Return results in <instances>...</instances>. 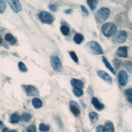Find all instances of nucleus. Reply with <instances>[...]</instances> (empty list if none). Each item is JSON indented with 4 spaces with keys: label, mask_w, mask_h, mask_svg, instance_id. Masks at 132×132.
I'll use <instances>...</instances> for the list:
<instances>
[{
    "label": "nucleus",
    "mask_w": 132,
    "mask_h": 132,
    "mask_svg": "<svg viewBox=\"0 0 132 132\" xmlns=\"http://www.w3.org/2000/svg\"><path fill=\"white\" fill-rule=\"evenodd\" d=\"M87 51L94 55L103 54V51L100 45L95 41H90L86 44Z\"/></svg>",
    "instance_id": "obj_1"
},
{
    "label": "nucleus",
    "mask_w": 132,
    "mask_h": 132,
    "mask_svg": "<svg viewBox=\"0 0 132 132\" xmlns=\"http://www.w3.org/2000/svg\"><path fill=\"white\" fill-rule=\"evenodd\" d=\"M117 30L115 24L111 22L105 23L102 26V31L104 35L106 37H109L114 35Z\"/></svg>",
    "instance_id": "obj_2"
},
{
    "label": "nucleus",
    "mask_w": 132,
    "mask_h": 132,
    "mask_svg": "<svg viewBox=\"0 0 132 132\" xmlns=\"http://www.w3.org/2000/svg\"><path fill=\"white\" fill-rule=\"evenodd\" d=\"M115 33L116 34H114L112 39V41L114 43H122L126 40L127 38V34L125 30H119Z\"/></svg>",
    "instance_id": "obj_3"
},
{
    "label": "nucleus",
    "mask_w": 132,
    "mask_h": 132,
    "mask_svg": "<svg viewBox=\"0 0 132 132\" xmlns=\"http://www.w3.org/2000/svg\"><path fill=\"white\" fill-rule=\"evenodd\" d=\"M110 13V11L108 8H101L97 11L96 13V19L98 22L105 21L109 17Z\"/></svg>",
    "instance_id": "obj_4"
},
{
    "label": "nucleus",
    "mask_w": 132,
    "mask_h": 132,
    "mask_svg": "<svg viewBox=\"0 0 132 132\" xmlns=\"http://www.w3.org/2000/svg\"><path fill=\"white\" fill-rule=\"evenodd\" d=\"M39 19L43 23L50 24L54 21L53 15L48 12L41 11L39 14Z\"/></svg>",
    "instance_id": "obj_5"
},
{
    "label": "nucleus",
    "mask_w": 132,
    "mask_h": 132,
    "mask_svg": "<svg viewBox=\"0 0 132 132\" xmlns=\"http://www.w3.org/2000/svg\"><path fill=\"white\" fill-rule=\"evenodd\" d=\"M51 64L53 70L56 72H60L62 69V65L58 57L52 56L50 58Z\"/></svg>",
    "instance_id": "obj_6"
},
{
    "label": "nucleus",
    "mask_w": 132,
    "mask_h": 132,
    "mask_svg": "<svg viewBox=\"0 0 132 132\" xmlns=\"http://www.w3.org/2000/svg\"><path fill=\"white\" fill-rule=\"evenodd\" d=\"M24 91L27 96H35L39 95L37 89L32 85H22Z\"/></svg>",
    "instance_id": "obj_7"
},
{
    "label": "nucleus",
    "mask_w": 132,
    "mask_h": 132,
    "mask_svg": "<svg viewBox=\"0 0 132 132\" xmlns=\"http://www.w3.org/2000/svg\"><path fill=\"white\" fill-rule=\"evenodd\" d=\"M118 82L121 86L126 85L128 82V74L124 70H121L118 73Z\"/></svg>",
    "instance_id": "obj_8"
},
{
    "label": "nucleus",
    "mask_w": 132,
    "mask_h": 132,
    "mask_svg": "<svg viewBox=\"0 0 132 132\" xmlns=\"http://www.w3.org/2000/svg\"><path fill=\"white\" fill-rule=\"evenodd\" d=\"M69 107L71 112L75 117H78L79 116L80 113V108L77 102L74 101H70Z\"/></svg>",
    "instance_id": "obj_9"
},
{
    "label": "nucleus",
    "mask_w": 132,
    "mask_h": 132,
    "mask_svg": "<svg viewBox=\"0 0 132 132\" xmlns=\"http://www.w3.org/2000/svg\"><path fill=\"white\" fill-rule=\"evenodd\" d=\"M7 2L14 12L18 13L22 10V6L19 1L12 0L8 1Z\"/></svg>",
    "instance_id": "obj_10"
},
{
    "label": "nucleus",
    "mask_w": 132,
    "mask_h": 132,
    "mask_svg": "<svg viewBox=\"0 0 132 132\" xmlns=\"http://www.w3.org/2000/svg\"><path fill=\"white\" fill-rule=\"evenodd\" d=\"M97 75L100 78H101L103 80H104L107 83L110 84H112V78L110 77V76L108 73H107L105 71H103L102 70H99L97 72Z\"/></svg>",
    "instance_id": "obj_11"
},
{
    "label": "nucleus",
    "mask_w": 132,
    "mask_h": 132,
    "mask_svg": "<svg viewBox=\"0 0 132 132\" xmlns=\"http://www.w3.org/2000/svg\"><path fill=\"white\" fill-rule=\"evenodd\" d=\"M116 55L118 57L125 58L127 57V47L126 46L119 47L116 51Z\"/></svg>",
    "instance_id": "obj_12"
},
{
    "label": "nucleus",
    "mask_w": 132,
    "mask_h": 132,
    "mask_svg": "<svg viewBox=\"0 0 132 132\" xmlns=\"http://www.w3.org/2000/svg\"><path fill=\"white\" fill-rule=\"evenodd\" d=\"M91 103L94 107L98 111L103 110L104 108V105L101 103L96 97H93L91 100Z\"/></svg>",
    "instance_id": "obj_13"
},
{
    "label": "nucleus",
    "mask_w": 132,
    "mask_h": 132,
    "mask_svg": "<svg viewBox=\"0 0 132 132\" xmlns=\"http://www.w3.org/2000/svg\"><path fill=\"white\" fill-rule=\"evenodd\" d=\"M71 83L72 86L74 88L81 89L84 87V84L82 81L79 79H77L76 78L72 79L71 81Z\"/></svg>",
    "instance_id": "obj_14"
},
{
    "label": "nucleus",
    "mask_w": 132,
    "mask_h": 132,
    "mask_svg": "<svg viewBox=\"0 0 132 132\" xmlns=\"http://www.w3.org/2000/svg\"><path fill=\"white\" fill-rule=\"evenodd\" d=\"M20 120V117L17 113H13L10 116L9 122L12 124H15Z\"/></svg>",
    "instance_id": "obj_15"
},
{
    "label": "nucleus",
    "mask_w": 132,
    "mask_h": 132,
    "mask_svg": "<svg viewBox=\"0 0 132 132\" xmlns=\"http://www.w3.org/2000/svg\"><path fill=\"white\" fill-rule=\"evenodd\" d=\"M104 128L105 131L107 132H114V127L113 123L110 121H108L106 122Z\"/></svg>",
    "instance_id": "obj_16"
},
{
    "label": "nucleus",
    "mask_w": 132,
    "mask_h": 132,
    "mask_svg": "<svg viewBox=\"0 0 132 132\" xmlns=\"http://www.w3.org/2000/svg\"><path fill=\"white\" fill-rule=\"evenodd\" d=\"M32 104L35 108L38 109L42 106V101L38 98H34L32 100Z\"/></svg>",
    "instance_id": "obj_17"
},
{
    "label": "nucleus",
    "mask_w": 132,
    "mask_h": 132,
    "mask_svg": "<svg viewBox=\"0 0 132 132\" xmlns=\"http://www.w3.org/2000/svg\"><path fill=\"white\" fill-rule=\"evenodd\" d=\"M102 61L103 62V63H104L105 65L106 66V67L113 74H115V71L114 70V69L113 68V67L111 66V65L110 64V63L109 62V61L106 59V58L105 57H102Z\"/></svg>",
    "instance_id": "obj_18"
},
{
    "label": "nucleus",
    "mask_w": 132,
    "mask_h": 132,
    "mask_svg": "<svg viewBox=\"0 0 132 132\" xmlns=\"http://www.w3.org/2000/svg\"><path fill=\"white\" fill-rule=\"evenodd\" d=\"M31 118H32V116L31 114H30L29 113L25 112L21 115L20 117V120H21V121L23 122H28L30 121V120L31 119Z\"/></svg>",
    "instance_id": "obj_19"
},
{
    "label": "nucleus",
    "mask_w": 132,
    "mask_h": 132,
    "mask_svg": "<svg viewBox=\"0 0 132 132\" xmlns=\"http://www.w3.org/2000/svg\"><path fill=\"white\" fill-rule=\"evenodd\" d=\"M73 40H74V42L76 43H77L78 44H79L83 41L84 37L81 34H79V33H77L74 35V38H73Z\"/></svg>",
    "instance_id": "obj_20"
},
{
    "label": "nucleus",
    "mask_w": 132,
    "mask_h": 132,
    "mask_svg": "<svg viewBox=\"0 0 132 132\" xmlns=\"http://www.w3.org/2000/svg\"><path fill=\"white\" fill-rule=\"evenodd\" d=\"M87 3H88V5L90 8L92 10H94L97 5V4L98 3V1L97 0H89L87 1Z\"/></svg>",
    "instance_id": "obj_21"
},
{
    "label": "nucleus",
    "mask_w": 132,
    "mask_h": 132,
    "mask_svg": "<svg viewBox=\"0 0 132 132\" xmlns=\"http://www.w3.org/2000/svg\"><path fill=\"white\" fill-rule=\"evenodd\" d=\"M90 120L92 123L96 122L98 118V115L95 112H90L89 114Z\"/></svg>",
    "instance_id": "obj_22"
},
{
    "label": "nucleus",
    "mask_w": 132,
    "mask_h": 132,
    "mask_svg": "<svg viewBox=\"0 0 132 132\" xmlns=\"http://www.w3.org/2000/svg\"><path fill=\"white\" fill-rule=\"evenodd\" d=\"M5 39L6 40L11 42L12 44H14L16 42V39L13 37V35L11 33H7L5 36Z\"/></svg>",
    "instance_id": "obj_23"
},
{
    "label": "nucleus",
    "mask_w": 132,
    "mask_h": 132,
    "mask_svg": "<svg viewBox=\"0 0 132 132\" xmlns=\"http://www.w3.org/2000/svg\"><path fill=\"white\" fill-rule=\"evenodd\" d=\"M131 91L132 89L131 88L129 89H127L125 91V96L126 97V98L127 100V101L130 103L131 104L132 103V97H131Z\"/></svg>",
    "instance_id": "obj_24"
},
{
    "label": "nucleus",
    "mask_w": 132,
    "mask_h": 132,
    "mask_svg": "<svg viewBox=\"0 0 132 132\" xmlns=\"http://www.w3.org/2000/svg\"><path fill=\"white\" fill-rule=\"evenodd\" d=\"M60 31L61 33L65 36H68L70 33L69 28L65 25H62L60 27Z\"/></svg>",
    "instance_id": "obj_25"
},
{
    "label": "nucleus",
    "mask_w": 132,
    "mask_h": 132,
    "mask_svg": "<svg viewBox=\"0 0 132 132\" xmlns=\"http://www.w3.org/2000/svg\"><path fill=\"white\" fill-rule=\"evenodd\" d=\"M50 126L47 125H46L44 123H41L39 125V129L40 131L42 132H46L50 130Z\"/></svg>",
    "instance_id": "obj_26"
},
{
    "label": "nucleus",
    "mask_w": 132,
    "mask_h": 132,
    "mask_svg": "<svg viewBox=\"0 0 132 132\" xmlns=\"http://www.w3.org/2000/svg\"><path fill=\"white\" fill-rule=\"evenodd\" d=\"M123 67L130 73H131V62L130 61H125L123 63Z\"/></svg>",
    "instance_id": "obj_27"
},
{
    "label": "nucleus",
    "mask_w": 132,
    "mask_h": 132,
    "mask_svg": "<svg viewBox=\"0 0 132 132\" xmlns=\"http://www.w3.org/2000/svg\"><path fill=\"white\" fill-rule=\"evenodd\" d=\"M18 67L20 71L22 72H26L27 71V68H26L25 64L22 61H20L18 63Z\"/></svg>",
    "instance_id": "obj_28"
},
{
    "label": "nucleus",
    "mask_w": 132,
    "mask_h": 132,
    "mask_svg": "<svg viewBox=\"0 0 132 132\" xmlns=\"http://www.w3.org/2000/svg\"><path fill=\"white\" fill-rule=\"evenodd\" d=\"M73 92L74 94V95L78 97H80L83 94V91L80 89L74 88L73 89Z\"/></svg>",
    "instance_id": "obj_29"
},
{
    "label": "nucleus",
    "mask_w": 132,
    "mask_h": 132,
    "mask_svg": "<svg viewBox=\"0 0 132 132\" xmlns=\"http://www.w3.org/2000/svg\"><path fill=\"white\" fill-rule=\"evenodd\" d=\"M6 9V4L4 1L0 0V13H3Z\"/></svg>",
    "instance_id": "obj_30"
},
{
    "label": "nucleus",
    "mask_w": 132,
    "mask_h": 132,
    "mask_svg": "<svg viewBox=\"0 0 132 132\" xmlns=\"http://www.w3.org/2000/svg\"><path fill=\"white\" fill-rule=\"evenodd\" d=\"M69 55L71 57V58H72V59L76 63H77L78 61V58L76 54V53L73 52V51H71L69 53Z\"/></svg>",
    "instance_id": "obj_31"
},
{
    "label": "nucleus",
    "mask_w": 132,
    "mask_h": 132,
    "mask_svg": "<svg viewBox=\"0 0 132 132\" xmlns=\"http://www.w3.org/2000/svg\"><path fill=\"white\" fill-rule=\"evenodd\" d=\"M27 132H36V127L34 124H31L29 125L27 129H26Z\"/></svg>",
    "instance_id": "obj_32"
},
{
    "label": "nucleus",
    "mask_w": 132,
    "mask_h": 132,
    "mask_svg": "<svg viewBox=\"0 0 132 132\" xmlns=\"http://www.w3.org/2000/svg\"><path fill=\"white\" fill-rule=\"evenodd\" d=\"M113 65H114V67L117 68L118 69V68L120 67V64H121V61L118 59V58H115L113 60Z\"/></svg>",
    "instance_id": "obj_33"
},
{
    "label": "nucleus",
    "mask_w": 132,
    "mask_h": 132,
    "mask_svg": "<svg viewBox=\"0 0 132 132\" xmlns=\"http://www.w3.org/2000/svg\"><path fill=\"white\" fill-rule=\"evenodd\" d=\"M96 132H106L104 126L102 125H100L97 126L96 129Z\"/></svg>",
    "instance_id": "obj_34"
},
{
    "label": "nucleus",
    "mask_w": 132,
    "mask_h": 132,
    "mask_svg": "<svg viewBox=\"0 0 132 132\" xmlns=\"http://www.w3.org/2000/svg\"><path fill=\"white\" fill-rule=\"evenodd\" d=\"M80 7H81V9L83 14L86 16H88L89 15V11L86 8V7L84 5H81Z\"/></svg>",
    "instance_id": "obj_35"
},
{
    "label": "nucleus",
    "mask_w": 132,
    "mask_h": 132,
    "mask_svg": "<svg viewBox=\"0 0 132 132\" xmlns=\"http://www.w3.org/2000/svg\"><path fill=\"white\" fill-rule=\"evenodd\" d=\"M48 7L53 11H56L57 10V6L55 4H51L48 6Z\"/></svg>",
    "instance_id": "obj_36"
},
{
    "label": "nucleus",
    "mask_w": 132,
    "mask_h": 132,
    "mask_svg": "<svg viewBox=\"0 0 132 132\" xmlns=\"http://www.w3.org/2000/svg\"><path fill=\"white\" fill-rule=\"evenodd\" d=\"M2 132H18L16 130H14V129H12V130H9L8 128L7 127H4L3 129Z\"/></svg>",
    "instance_id": "obj_37"
},
{
    "label": "nucleus",
    "mask_w": 132,
    "mask_h": 132,
    "mask_svg": "<svg viewBox=\"0 0 132 132\" xmlns=\"http://www.w3.org/2000/svg\"><path fill=\"white\" fill-rule=\"evenodd\" d=\"M73 10L72 9H68L65 11V13L67 14H70L72 12Z\"/></svg>",
    "instance_id": "obj_38"
},
{
    "label": "nucleus",
    "mask_w": 132,
    "mask_h": 132,
    "mask_svg": "<svg viewBox=\"0 0 132 132\" xmlns=\"http://www.w3.org/2000/svg\"><path fill=\"white\" fill-rule=\"evenodd\" d=\"M0 127H1V128H3V129L5 127L2 121H0Z\"/></svg>",
    "instance_id": "obj_39"
},
{
    "label": "nucleus",
    "mask_w": 132,
    "mask_h": 132,
    "mask_svg": "<svg viewBox=\"0 0 132 132\" xmlns=\"http://www.w3.org/2000/svg\"><path fill=\"white\" fill-rule=\"evenodd\" d=\"M2 41H3V40H2V38L1 37V36H0V44L2 43Z\"/></svg>",
    "instance_id": "obj_40"
}]
</instances>
